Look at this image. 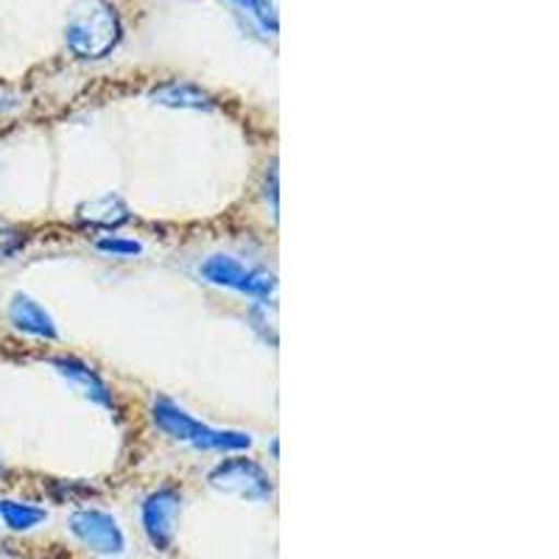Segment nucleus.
<instances>
[{"instance_id": "39448f33", "label": "nucleus", "mask_w": 559, "mask_h": 559, "mask_svg": "<svg viewBox=\"0 0 559 559\" xmlns=\"http://www.w3.org/2000/svg\"><path fill=\"white\" fill-rule=\"evenodd\" d=\"M182 509V492L177 487H157L140 503V523L148 543L157 551H171L177 537V518Z\"/></svg>"}, {"instance_id": "20e7f679", "label": "nucleus", "mask_w": 559, "mask_h": 559, "mask_svg": "<svg viewBox=\"0 0 559 559\" xmlns=\"http://www.w3.org/2000/svg\"><path fill=\"white\" fill-rule=\"evenodd\" d=\"M207 484L224 496L241 498L249 503H263L272 498L274 484L263 464L247 456H227L210 471Z\"/></svg>"}, {"instance_id": "f8f14e48", "label": "nucleus", "mask_w": 559, "mask_h": 559, "mask_svg": "<svg viewBox=\"0 0 559 559\" xmlns=\"http://www.w3.org/2000/svg\"><path fill=\"white\" fill-rule=\"evenodd\" d=\"M96 249L104 254H112V258H138V254H143V243L127 236H112V233L98 238Z\"/></svg>"}, {"instance_id": "2eb2a0df", "label": "nucleus", "mask_w": 559, "mask_h": 559, "mask_svg": "<svg viewBox=\"0 0 559 559\" xmlns=\"http://www.w3.org/2000/svg\"><path fill=\"white\" fill-rule=\"evenodd\" d=\"M0 476H3V456H0Z\"/></svg>"}, {"instance_id": "9b49d317", "label": "nucleus", "mask_w": 559, "mask_h": 559, "mask_svg": "<svg viewBox=\"0 0 559 559\" xmlns=\"http://www.w3.org/2000/svg\"><path fill=\"white\" fill-rule=\"evenodd\" d=\"M0 521L7 523L12 532H32L39 523L48 521V512L43 507H34V503L26 501H0Z\"/></svg>"}, {"instance_id": "9d476101", "label": "nucleus", "mask_w": 559, "mask_h": 559, "mask_svg": "<svg viewBox=\"0 0 559 559\" xmlns=\"http://www.w3.org/2000/svg\"><path fill=\"white\" fill-rule=\"evenodd\" d=\"M154 104L168 109H202V112H210L216 109V98L210 96L207 90H202L193 82H182V79H174V82L157 84V87L148 93Z\"/></svg>"}, {"instance_id": "423d86ee", "label": "nucleus", "mask_w": 559, "mask_h": 559, "mask_svg": "<svg viewBox=\"0 0 559 559\" xmlns=\"http://www.w3.org/2000/svg\"><path fill=\"white\" fill-rule=\"evenodd\" d=\"M70 532L82 546H87L90 551L102 554V557H115V554H123L127 548V537H123L121 523L115 521L109 512L96 507L76 509L70 515Z\"/></svg>"}, {"instance_id": "0eeeda50", "label": "nucleus", "mask_w": 559, "mask_h": 559, "mask_svg": "<svg viewBox=\"0 0 559 559\" xmlns=\"http://www.w3.org/2000/svg\"><path fill=\"white\" fill-rule=\"evenodd\" d=\"M76 222L87 229L115 233V229L127 227L132 222V207L118 193H102V197L79 204Z\"/></svg>"}, {"instance_id": "f03ea898", "label": "nucleus", "mask_w": 559, "mask_h": 559, "mask_svg": "<svg viewBox=\"0 0 559 559\" xmlns=\"http://www.w3.org/2000/svg\"><path fill=\"white\" fill-rule=\"evenodd\" d=\"M152 419L159 431L166 433L174 442L193 445L199 451H218V453H236L247 451L252 445V437L243 431H229V428H213L202 419L193 417L188 408L174 403L171 397H154Z\"/></svg>"}, {"instance_id": "f257e3e1", "label": "nucleus", "mask_w": 559, "mask_h": 559, "mask_svg": "<svg viewBox=\"0 0 559 559\" xmlns=\"http://www.w3.org/2000/svg\"><path fill=\"white\" fill-rule=\"evenodd\" d=\"M123 37L118 9L109 0H73L64 23V43L84 62L107 59Z\"/></svg>"}, {"instance_id": "6e6552de", "label": "nucleus", "mask_w": 559, "mask_h": 559, "mask_svg": "<svg viewBox=\"0 0 559 559\" xmlns=\"http://www.w3.org/2000/svg\"><path fill=\"white\" fill-rule=\"evenodd\" d=\"M53 367H57L59 376H62L68 383H73V386H76L90 403H98V406L104 408H115L112 389H109V383L104 381V378L98 376L96 369L90 367V364L79 361V358L73 356H59L53 358Z\"/></svg>"}, {"instance_id": "7ed1b4c3", "label": "nucleus", "mask_w": 559, "mask_h": 559, "mask_svg": "<svg viewBox=\"0 0 559 559\" xmlns=\"http://www.w3.org/2000/svg\"><path fill=\"white\" fill-rule=\"evenodd\" d=\"M199 277L210 286L229 288V292H238L249 299H258V302H269L277 292V280L272 272L258 266H247L233 254H210L199 263Z\"/></svg>"}, {"instance_id": "ddd939ff", "label": "nucleus", "mask_w": 559, "mask_h": 559, "mask_svg": "<svg viewBox=\"0 0 559 559\" xmlns=\"http://www.w3.org/2000/svg\"><path fill=\"white\" fill-rule=\"evenodd\" d=\"M26 247V233L17 224L0 222V258H12Z\"/></svg>"}, {"instance_id": "4468645a", "label": "nucleus", "mask_w": 559, "mask_h": 559, "mask_svg": "<svg viewBox=\"0 0 559 559\" xmlns=\"http://www.w3.org/2000/svg\"><path fill=\"white\" fill-rule=\"evenodd\" d=\"M238 3H243V7H252V0H238Z\"/></svg>"}, {"instance_id": "1a4fd4ad", "label": "nucleus", "mask_w": 559, "mask_h": 559, "mask_svg": "<svg viewBox=\"0 0 559 559\" xmlns=\"http://www.w3.org/2000/svg\"><path fill=\"white\" fill-rule=\"evenodd\" d=\"M9 322H12L14 331L26 333V336L45 338V342H57L59 331L57 322L37 299L28 297V294H14L12 302H9Z\"/></svg>"}]
</instances>
